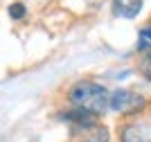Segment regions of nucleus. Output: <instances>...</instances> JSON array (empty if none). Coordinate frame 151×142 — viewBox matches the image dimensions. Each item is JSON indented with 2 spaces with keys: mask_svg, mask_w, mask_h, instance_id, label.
<instances>
[{
  "mask_svg": "<svg viewBox=\"0 0 151 142\" xmlns=\"http://www.w3.org/2000/svg\"><path fill=\"white\" fill-rule=\"evenodd\" d=\"M140 48H151V27H145L140 32Z\"/></svg>",
  "mask_w": 151,
  "mask_h": 142,
  "instance_id": "nucleus-7",
  "label": "nucleus"
},
{
  "mask_svg": "<svg viewBox=\"0 0 151 142\" xmlns=\"http://www.w3.org/2000/svg\"><path fill=\"white\" fill-rule=\"evenodd\" d=\"M149 56H151V48H149Z\"/></svg>",
  "mask_w": 151,
  "mask_h": 142,
  "instance_id": "nucleus-9",
  "label": "nucleus"
},
{
  "mask_svg": "<svg viewBox=\"0 0 151 142\" xmlns=\"http://www.w3.org/2000/svg\"><path fill=\"white\" fill-rule=\"evenodd\" d=\"M140 72H142V77H145V79L151 81V56L142 59V63H140Z\"/></svg>",
  "mask_w": 151,
  "mask_h": 142,
  "instance_id": "nucleus-8",
  "label": "nucleus"
},
{
  "mask_svg": "<svg viewBox=\"0 0 151 142\" xmlns=\"http://www.w3.org/2000/svg\"><path fill=\"white\" fill-rule=\"evenodd\" d=\"M122 142H149L147 131L138 124H129L124 131H122Z\"/></svg>",
  "mask_w": 151,
  "mask_h": 142,
  "instance_id": "nucleus-5",
  "label": "nucleus"
},
{
  "mask_svg": "<svg viewBox=\"0 0 151 142\" xmlns=\"http://www.w3.org/2000/svg\"><path fill=\"white\" fill-rule=\"evenodd\" d=\"M77 131L81 133L83 142H108V140H111V138H108L106 126L97 124L95 120H90V122L83 124V126H77Z\"/></svg>",
  "mask_w": 151,
  "mask_h": 142,
  "instance_id": "nucleus-3",
  "label": "nucleus"
},
{
  "mask_svg": "<svg viewBox=\"0 0 151 142\" xmlns=\"http://www.w3.org/2000/svg\"><path fill=\"white\" fill-rule=\"evenodd\" d=\"M25 14H27V12H25V5H20V2H14V5H9V16H12V18L20 20Z\"/></svg>",
  "mask_w": 151,
  "mask_h": 142,
  "instance_id": "nucleus-6",
  "label": "nucleus"
},
{
  "mask_svg": "<svg viewBox=\"0 0 151 142\" xmlns=\"http://www.w3.org/2000/svg\"><path fill=\"white\" fill-rule=\"evenodd\" d=\"M145 104H147V99L140 93H133V90H126V88L115 90V93L108 97V106H111L115 113H120V115L138 113V111L145 108Z\"/></svg>",
  "mask_w": 151,
  "mask_h": 142,
  "instance_id": "nucleus-2",
  "label": "nucleus"
},
{
  "mask_svg": "<svg viewBox=\"0 0 151 142\" xmlns=\"http://www.w3.org/2000/svg\"><path fill=\"white\" fill-rule=\"evenodd\" d=\"M142 9V0H113V14L120 18H135Z\"/></svg>",
  "mask_w": 151,
  "mask_h": 142,
  "instance_id": "nucleus-4",
  "label": "nucleus"
},
{
  "mask_svg": "<svg viewBox=\"0 0 151 142\" xmlns=\"http://www.w3.org/2000/svg\"><path fill=\"white\" fill-rule=\"evenodd\" d=\"M108 90L101 84H95V81H77L72 90H70V102L81 108V111H88L93 115H101L108 106Z\"/></svg>",
  "mask_w": 151,
  "mask_h": 142,
  "instance_id": "nucleus-1",
  "label": "nucleus"
}]
</instances>
